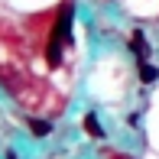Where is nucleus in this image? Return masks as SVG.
Masks as SVG:
<instances>
[{
  "label": "nucleus",
  "instance_id": "0eeeda50",
  "mask_svg": "<svg viewBox=\"0 0 159 159\" xmlns=\"http://www.w3.org/2000/svg\"><path fill=\"white\" fill-rule=\"evenodd\" d=\"M111 159H130V156H120V153H117V156H111Z\"/></svg>",
  "mask_w": 159,
  "mask_h": 159
},
{
  "label": "nucleus",
  "instance_id": "f03ea898",
  "mask_svg": "<svg viewBox=\"0 0 159 159\" xmlns=\"http://www.w3.org/2000/svg\"><path fill=\"white\" fill-rule=\"evenodd\" d=\"M46 59H49L52 68L62 65V39H59V36H52V42H49V49H46Z\"/></svg>",
  "mask_w": 159,
  "mask_h": 159
},
{
  "label": "nucleus",
  "instance_id": "f257e3e1",
  "mask_svg": "<svg viewBox=\"0 0 159 159\" xmlns=\"http://www.w3.org/2000/svg\"><path fill=\"white\" fill-rule=\"evenodd\" d=\"M71 16H75V7H71V0H65L59 7V20H55V36L62 42H71Z\"/></svg>",
  "mask_w": 159,
  "mask_h": 159
},
{
  "label": "nucleus",
  "instance_id": "20e7f679",
  "mask_svg": "<svg viewBox=\"0 0 159 159\" xmlns=\"http://www.w3.org/2000/svg\"><path fill=\"white\" fill-rule=\"evenodd\" d=\"M133 52L140 55V59H146V52H149V46H146V36H143L140 30L133 33Z\"/></svg>",
  "mask_w": 159,
  "mask_h": 159
},
{
  "label": "nucleus",
  "instance_id": "423d86ee",
  "mask_svg": "<svg viewBox=\"0 0 159 159\" xmlns=\"http://www.w3.org/2000/svg\"><path fill=\"white\" fill-rule=\"evenodd\" d=\"M140 78H143L146 84H153L156 78H159V68H153V65H146V62H143V65H140Z\"/></svg>",
  "mask_w": 159,
  "mask_h": 159
},
{
  "label": "nucleus",
  "instance_id": "39448f33",
  "mask_svg": "<svg viewBox=\"0 0 159 159\" xmlns=\"http://www.w3.org/2000/svg\"><path fill=\"white\" fill-rule=\"evenodd\" d=\"M30 130H33V136H49L52 124L49 120H30Z\"/></svg>",
  "mask_w": 159,
  "mask_h": 159
},
{
  "label": "nucleus",
  "instance_id": "7ed1b4c3",
  "mask_svg": "<svg viewBox=\"0 0 159 159\" xmlns=\"http://www.w3.org/2000/svg\"><path fill=\"white\" fill-rule=\"evenodd\" d=\"M84 133L94 136V140H98V136H104V130L98 127V117H94V114H84Z\"/></svg>",
  "mask_w": 159,
  "mask_h": 159
}]
</instances>
